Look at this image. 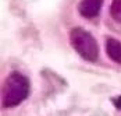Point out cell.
Masks as SVG:
<instances>
[{
  "instance_id": "6da1fadb",
  "label": "cell",
  "mask_w": 121,
  "mask_h": 116,
  "mask_svg": "<svg viewBox=\"0 0 121 116\" xmlns=\"http://www.w3.org/2000/svg\"><path fill=\"white\" fill-rule=\"evenodd\" d=\"M29 92V81L21 73L14 71L9 74L1 87V105L4 108H14L20 105Z\"/></svg>"
},
{
  "instance_id": "7a4b0ae2",
  "label": "cell",
  "mask_w": 121,
  "mask_h": 116,
  "mask_svg": "<svg viewBox=\"0 0 121 116\" xmlns=\"http://www.w3.org/2000/svg\"><path fill=\"white\" fill-rule=\"evenodd\" d=\"M70 42L81 58L88 62H95L99 56V48L95 38L81 27H75L70 32Z\"/></svg>"
},
{
  "instance_id": "3957f363",
  "label": "cell",
  "mask_w": 121,
  "mask_h": 116,
  "mask_svg": "<svg viewBox=\"0 0 121 116\" xmlns=\"http://www.w3.org/2000/svg\"><path fill=\"white\" fill-rule=\"evenodd\" d=\"M104 0H81L78 4V11L85 18H93L100 13Z\"/></svg>"
},
{
  "instance_id": "277c9868",
  "label": "cell",
  "mask_w": 121,
  "mask_h": 116,
  "mask_svg": "<svg viewBox=\"0 0 121 116\" xmlns=\"http://www.w3.org/2000/svg\"><path fill=\"white\" fill-rule=\"evenodd\" d=\"M106 52L113 62L121 64V42L114 38H107L106 41Z\"/></svg>"
},
{
  "instance_id": "5b68a950",
  "label": "cell",
  "mask_w": 121,
  "mask_h": 116,
  "mask_svg": "<svg viewBox=\"0 0 121 116\" xmlns=\"http://www.w3.org/2000/svg\"><path fill=\"white\" fill-rule=\"evenodd\" d=\"M110 15L114 21L121 24V0H113L110 4Z\"/></svg>"
},
{
  "instance_id": "8992f818",
  "label": "cell",
  "mask_w": 121,
  "mask_h": 116,
  "mask_svg": "<svg viewBox=\"0 0 121 116\" xmlns=\"http://www.w3.org/2000/svg\"><path fill=\"white\" fill-rule=\"evenodd\" d=\"M111 102L114 104V106H116L118 111H121V95H120V97H116V98H113V99H111Z\"/></svg>"
}]
</instances>
